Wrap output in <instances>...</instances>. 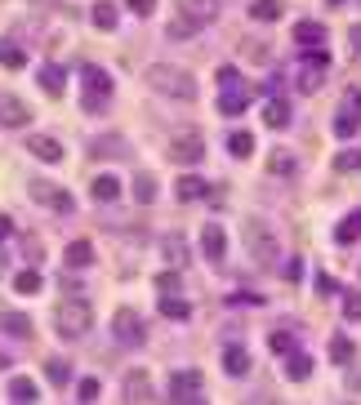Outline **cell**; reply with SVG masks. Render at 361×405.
<instances>
[{
  "label": "cell",
  "instance_id": "28",
  "mask_svg": "<svg viewBox=\"0 0 361 405\" xmlns=\"http://www.w3.org/2000/svg\"><path fill=\"white\" fill-rule=\"evenodd\" d=\"M41 272H36V267H27V272H18V276H14V290H18V294H36L41 290Z\"/></svg>",
  "mask_w": 361,
  "mask_h": 405
},
{
  "label": "cell",
  "instance_id": "49",
  "mask_svg": "<svg viewBox=\"0 0 361 405\" xmlns=\"http://www.w3.org/2000/svg\"><path fill=\"white\" fill-rule=\"evenodd\" d=\"M14 232V223H9V214H0V241H5V236Z\"/></svg>",
  "mask_w": 361,
  "mask_h": 405
},
{
  "label": "cell",
  "instance_id": "20",
  "mask_svg": "<svg viewBox=\"0 0 361 405\" xmlns=\"http://www.w3.org/2000/svg\"><path fill=\"white\" fill-rule=\"evenodd\" d=\"M210 188H205V178H196V174H188V178H178V188H174V196L178 200H201Z\"/></svg>",
  "mask_w": 361,
  "mask_h": 405
},
{
  "label": "cell",
  "instance_id": "10",
  "mask_svg": "<svg viewBox=\"0 0 361 405\" xmlns=\"http://www.w3.org/2000/svg\"><path fill=\"white\" fill-rule=\"evenodd\" d=\"M31 200L45 205V210H54V214H68L72 210V196L63 192V188H54V183H31Z\"/></svg>",
  "mask_w": 361,
  "mask_h": 405
},
{
  "label": "cell",
  "instance_id": "37",
  "mask_svg": "<svg viewBox=\"0 0 361 405\" xmlns=\"http://www.w3.org/2000/svg\"><path fill=\"white\" fill-rule=\"evenodd\" d=\"M330 357H335L339 365H348V361H352V339H335V343H330Z\"/></svg>",
  "mask_w": 361,
  "mask_h": 405
},
{
  "label": "cell",
  "instance_id": "52",
  "mask_svg": "<svg viewBox=\"0 0 361 405\" xmlns=\"http://www.w3.org/2000/svg\"><path fill=\"white\" fill-rule=\"evenodd\" d=\"M5 365H9V361H5V357H0V369H5Z\"/></svg>",
  "mask_w": 361,
  "mask_h": 405
},
{
  "label": "cell",
  "instance_id": "11",
  "mask_svg": "<svg viewBox=\"0 0 361 405\" xmlns=\"http://www.w3.org/2000/svg\"><path fill=\"white\" fill-rule=\"evenodd\" d=\"M31 121V107L23 103L18 94H0V125L5 129H23Z\"/></svg>",
  "mask_w": 361,
  "mask_h": 405
},
{
  "label": "cell",
  "instance_id": "19",
  "mask_svg": "<svg viewBox=\"0 0 361 405\" xmlns=\"http://www.w3.org/2000/svg\"><path fill=\"white\" fill-rule=\"evenodd\" d=\"M223 369H227L232 379L250 374V352H245V347H227V352H223Z\"/></svg>",
  "mask_w": 361,
  "mask_h": 405
},
{
  "label": "cell",
  "instance_id": "47",
  "mask_svg": "<svg viewBox=\"0 0 361 405\" xmlns=\"http://www.w3.org/2000/svg\"><path fill=\"white\" fill-rule=\"evenodd\" d=\"M156 285H161V294H166V298H170V294H174V285H178V276H174V272H166V276H161Z\"/></svg>",
  "mask_w": 361,
  "mask_h": 405
},
{
  "label": "cell",
  "instance_id": "24",
  "mask_svg": "<svg viewBox=\"0 0 361 405\" xmlns=\"http://www.w3.org/2000/svg\"><path fill=\"white\" fill-rule=\"evenodd\" d=\"M227 151H232V156H254V134H245V129H237L232 139H227Z\"/></svg>",
  "mask_w": 361,
  "mask_h": 405
},
{
  "label": "cell",
  "instance_id": "29",
  "mask_svg": "<svg viewBox=\"0 0 361 405\" xmlns=\"http://www.w3.org/2000/svg\"><path fill=\"white\" fill-rule=\"evenodd\" d=\"M94 196L98 200H117L121 196V183L112 178V174H103V178H94Z\"/></svg>",
  "mask_w": 361,
  "mask_h": 405
},
{
  "label": "cell",
  "instance_id": "15",
  "mask_svg": "<svg viewBox=\"0 0 361 405\" xmlns=\"http://www.w3.org/2000/svg\"><path fill=\"white\" fill-rule=\"evenodd\" d=\"M294 45L321 49V45H325V27H321V23H294Z\"/></svg>",
  "mask_w": 361,
  "mask_h": 405
},
{
  "label": "cell",
  "instance_id": "30",
  "mask_svg": "<svg viewBox=\"0 0 361 405\" xmlns=\"http://www.w3.org/2000/svg\"><path fill=\"white\" fill-rule=\"evenodd\" d=\"M0 325L14 330L18 339H27V334H31V320H27V316H18V312H5V316H0Z\"/></svg>",
  "mask_w": 361,
  "mask_h": 405
},
{
  "label": "cell",
  "instance_id": "35",
  "mask_svg": "<svg viewBox=\"0 0 361 405\" xmlns=\"http://www.w3.org/2000/svg\"><path fill=\"white\" fill-rule=\"evenodd\" d=\"M9 396L14 401H36V383H31V379H14L9 383Z\"/></svg>",
  "mask_w": 361,
  "mask_h": 405
},
{
  "label": "cell",
  "instance_id": "51",
  "mask_svg": "<svg viewBox=\"0 0 361 405\" xmlns=\"http://www.w3.org/2000/svg\"><path fill=\"white\" fill-rule=\"evenodd\" d=\"M254 405H276V401H254Z\"/></svg>",
  "mask_w": 361,
  "mask_h": 405
},
{
  "label": "cell",
  "instance_id": "42",
  "mask_svg": "<svg viewBox=\"0 0 361 405\" xmlns=\"http://www.w3.org/2000/svg\"><path fill=\"white\" fill-rule=\"evenodd\" d=\"M343 316H348V320H361V294H343Z\"/></svg>",
  "mask_w": 361,
  "mask_h": 405
},
{
  "label": "cell",
  "instance_id": "38",
  "mask_svg": "<svg viewBox=\"0 0 361 405\" xmlns=\"http://www.w3.org/2000/svg\"><path fill=\"white\" fill-rule=\"evenodd\" d=\"M268 170H272V174H294V161L286 156V151H272V161H268Z\"/></svg>",
  "mask_w": 361,
  "mask_h": 405
},
{
  "label": "cell",
  "instance_id": "46",
  "mask_svg": "<svg viewBox=\"0 0 361 405\" xmlns=\"http://www.w3.org/2000/svg\"><path fill=\"white\" fill-rule=\"evenodd\" d=\"M170 36L178 40V36H196V31H192V27H188L183 18H174V23H170Z\"/></svg>",
  "mask_w": 361,
  "mask_h": 405
},
{
  "label": "cell",
  "instance_id": "43",
  "mask_svg": "<svg viewBox=\"0 0 361 405\" xmlns=\"http://www.w3.org/2000/svg\"><path fill=\"white\" fill-rule=\"evenodd\" d=\"M339 112H348V116H357V121H361V94L348 90V94H343V107H339Z\"/></svg>",
  "mask_w": 361,
  "mask_h": 405
},
{
  "label": "cell",
  "instance_id": "36",
  "mask_svg": "<svg viewBox=\"0 0 361 405\" xmlns=\"http://www.w3.org/2000/svg\"><path fill=\"white\" fill-rule=\"evenodd\" d=\"M357 129H361L357 116H348V112H339V116H335V134H339V139H352Z\"/></svg>",
  "mask_w": 361,
  "mask_h": 405
},
{
  "label": "cell",
  "instance_id": "6",
  "mask_svg": "<svg viewBox=\"0 0 361 405\" xmlns=\"http://www.w3.org/2000/svg\"><path fill=\"white\" fill-rule=\"evenodd\" d=\"M170 401H174V405H205V396H201V374H196V369H174V379H170Z\"/></svg>",
  "mask_w": 361,
  "mask_h": 405
},
{
  "label": "cell",
  "instance_id": "14",
  "mask_svg": "<svg viewBox=\"0 0 361 405\" xmlns=\"http://www.w3.org/2000/svg\"><path fill=\"white\" fill-rule=\"evenodd\" d=\"M27 151L36 161H45V165H54V161H63V143L58 139H49V134H36V139L27 143Z\"/></svg>",
  "mask_w": 361,
  "mask_h": 405
},
{
  "label": "cell",
  "instance_id": "17",
  "mask_svg": "<svg viewBox=\"0 0 361 405\" xmlns=\"http://www.w3.org/2000/svg\"><path fill=\"white\" fill-rule=\"evenodd\" d=\"M201 249H205V259H210V263H219V259L227 254V236H223V227H205Z\"/></svg>",
  "mask_w": 361,
  "mask_h": 405
},
{
  "label": "cell",
  "instance_id": "4",
  "mask_svg": "<svg viewBox=\"0 0 361 405\" xmlns=\"http://www.w3.org/2000/svg\"><path fill=\"white\" fill-rule=\"evenodd\" d=\"M80 80H85V98H80V107L85 112H103L107 107V98H112V76L103 72V67H85V72H80Z\"/></svg>",
  "mask_w": 361,
  "mask_h": 405
},
{
  "label": "cell",
  "instance_id": "34",
  "mask_svg": "<svg viewBox=\"0 0 361 405\" xmlns=\"http://www.w3.org/2000/svg\"><path fill=\"white\" fill-rule=\"evenodd\" d=\"M286 374H290L294 383H303L308 374H313V361H308V357H290V365H286Z\"/></svg>",
  "mask_w": 361,
  "mask_h": 405
},
{
  "label": "cell",
  "instance_id": "22",
  "mask_svg": "<svg viewBox=\"0 0 361 405\" xmlns=\"http://www.w3.org/2000/svg\"><path fill=\"white\" fill-rule=\"evenodd\" d=\"M94 263V245L90 241H72L68 245V267H90Z\"/></svg>",
  "mask_w": 361,
  "mask_h": 405
},
{
  "label": "cell",
  "instance_id": "16",
  "mask_svg": "<svg viewBox=\"0 0 361 405\" xmlns=\"http://www.w3.org/2000/svg\"><path fill=\"white\" fill-rule=\"evenodd\" d=\"M264 121H268V129H286V125H290V103L272 94L268 103H264Z\"/></svg>",
  "mask_w": 361,
  "mask_h": 405
},
{
  "label": "cell",
  "instance_id": "21",
  "mask_svg": "<svg viewBox=\"0 0 361 405\" xmlns=\"http://www.w3.org/2000/svg\"><path fill=\"white\" fill-rule=\"evenodd\" d=\"M161 249H166V263H174V267L188 263V241H183V236H166V241H161Z\"/></svg>",
  "mask_w": 361,
  "mask_h": 405
},
{
  "label": "cell",
  "instance_id": "25",
  "mask_svg": "<svg viewBox=\"0 0 361 405\" xmlns=\"http://www.w3.org/2000/svg\"><path fill=\"white\" fill-rule=\"evenodd\" d=\"M357 236H361V210H357V214H348V218L339 223L335 241H339V245H348V241H357Z\"/></svg>",
  "mask_w": 361,
  "mask_h": 405
},
{
  "label": "cell",
  "instance_id": "3",
  "mask_svg": "<svg viewBox=\"0 0 361 405\" xmlns=\"http://www.w3.org/2000/svg\"><path fill=\"white\" fill-rule=\"evenodd\" d=\"M245 254L259 267H276V259H281V241H276V232L264 218H250V223H245Z\"/></svg>",
  "mask_w": 361,
  "mask_h": 405
},
{
  "label": "cell",
  "instance_id": "50",
  "mask_svg": "<svg viewBox=\"0 0 361 405\" xmlns=\"http://www.w3.org/2000/svg\"><path fill=\"white\" fill-rule=\"evenodd\" d=\"M348 40H352V49L361 54V27H352V31H348Z\"/></svg>",
  "mask_w": 361,
  "mask_h": 405
},
{
  "label": "cell",
  "instance_id": "18",
  "mask_svg": "<svg viewBox=\"0 0 361 405\" xmlns=\"http://www.w3.org/2000/svg\"><path fill=\"white\" fill-rule=\"evenodd\" d=\"M245 103H250V85H237V90H223V98H219V107H223L227 116H241V112H245Z\"/></svg>",
  "mask_w": 361,
  "mask_h": 405
},
{
  "label": "cell",
  "instance_id": "13",
  "mask_svg": "<svg viewBox=\"0 0 361 405\" xmlns=\"http://www.w3.org/2000/svg\"><path fill=\"white\" fill-rule=\"evenodd\" d=\"M125 401H129V405L152 401V379H147L143 369H129V374H125Z\"/></svg>",
  "mask_w": 361,
  "mask_h": 405
},
{
  "label": "cell",
  "instance_id": "27",
  "mask_svg": "<svg viewBox=\"0 0 361 405\" xmlns=\"http://www.w3.org/2000/svg\"><path fill=\"white\" fill-rule=\"evenodd\" d=\"M94 27H103V31L117 27V5H112V0H98L94 5Z\"/></svg>",
  "mask_w": 361,
  "mask_h": 405
},
{
  "label": "cell",
  "instance_id": "5",
  "mask_svg": "<svg viewBox=\"0 0 361 405\" xmlns=\"http://www.w3.org/2000/svg\"><path fill=\"white\" fill-rule=\"evenodd\" d=\"M325 49H308V54L299 58V72H294V80H299V90L303 94H313V90H321V80H325Z\"/></svg>",
  "mask_w": 361,
  "mask_h": 405
},
{
  "label": "cell",
  "instance_id": "45",
  "mask_svg": "<svg viewBox=\"0 0 361 405\" xmlns=\"http://www.w3.org/2000/svg\"><path fill=\"white\" fill-rule=\"evenodd\" d=\"M125 5H129V9H134V14H139V18H147V14H152V9H156V0H125Z\"/></svg>",
  "mask_w": 361,
  "mask_h": 405
},
{
  "label": "cell",
  "instance_id": "26",
  "mask_svg": "<svg viewBox=\"0 0 361 405\" xmlns=\"http://www.w3.org/2000/svg\"><path fill=\"white\" fill-rule=\"evenodd\" d=\"M250 18H254V23H272V18H281V5H276V0H254V5H250Z\"/></svg>",
  "mask_w": 361,
  "mask_h": 405
},
{
  "label": "cell",
  "instance_id": "33",
  "mask_svg": "<svg viewBox=\"0 0 361 405\" xmlns=\"http://www.w3.org/2000/svg\"><path fill=\"white\" fill-rule=\"evenodd\" d=\"M0 63H5V67H9V72H18V67L27 63V54H23V49H18V45H0Z\"/></svg>",
  "mask_w": 361,
  "mask_h": 405
},
{
  "label": "cell",
  "instance_id": "1",
  "mask_svg": "<svg viewBox=\"0 0 361 405\" xmlns=\"http://www.w3.org/2000/svg\"><path fill=\"white\" fill-rule=\"evenodd\" d=\"M143 80L156 94H166V98H183V103H192V98H196V76L183 72V67H174V63H152L143 72Z\"/></svg>",
  "mask_w": 361,
  "mask_h": 405
},
{
  "label": "cell",
  "instance_id": "7",
  "mask_svg": "<svg viewBox=\"0 0 361 405\" xmlns=\"http://www.w3.org/2000/svg\"><path fill=\"white\" fill-rule=\"evenodd\" d=\"M174 9L192 31H201V27H210L219 18V0H174Z\"/></svg>",
  "mask_w": 361,
  "mask_h": 405
},
{
  "label": "cell",
  "instance_id": "44",
  "mask_svg": "<svg viewBox=\"0 0 361 405\" xmlns=\"http://www.w3.org/2000/svg\"><path fill=\"white\" fill-rule=\"evenodd\" d=\"M45 369H49V383H58V387L68 383V365H63V361H49Z\"/></svg>",
  "mask_w": 361,
  "mask_h": 405
},
{
  "label": "cell",
  "instance_id": "31",
  "mask_svg": "<svg viewBox=\"0 0 361 405\" xmlns=\"http://www.w3.org/2000/svg\"><path fill=\"white\" fill-rule=\"evenodd\" d=\"M161 316L166 320H188V303L183 298H161Z\"/></svg>",
  "mask_w": 361,
  "mask_h": 405
},
{
  "label": "cell",
  "instance_id": "39",
  "mask_svg": "<svg viewBox=\"0 0 361 405\" xmlns=\"http://www.w3.org/2000/svg\"><path fill=\"white\" fill-rule=\"evenodd\" d=\"M272 352H294V334H286V330H272Z\"/></svg>",
  "mask_w": 361,
  "mask_h": 405
},
{
  "label": "cell",
  "instance_id": "40",
  "mask_svg": "<svg viewBox=\"0 0 361 405\" xmlns=\"http://www.w3.org/2000/svg\"><path fill=\"white\" fill-rule=\"evenodd\" d=\"M335 165H339V170H343V174H352V170H361V151H339V161H335Z\"/></svg>",
  "mask_w": 361,
  "mask_h": 405
},
{
  "label": "cell",
  "instance_id": "41",
  "mask_svg": "<svg viewBox=\"0 0 361 405\" xmlns=\"http://www.w3.org/2000/svg\"><path fill=\"white\" fill-rule=\"evenodd\" d=\"M241 85V72L237 67H219V90H237Z\"/></svg>",
  "mask_w": 361,
  "mask_h": 405
},
{
  "label": "cell",
  "instance_id": "32",
  "mask_svg": "<svg viewBox=\"0 0 361 405\" xmlns=\"http://www.w3.org/2000/svg\"><path fill=\"white\" fill-rule=\"evenodd\" d=\"M134 196L143 200V205H147V200H156V178L152 174H139L134 178Z\"/></svg>",
  "mask_w": 361,
  "mask_h": 405
},
{
  "label": "cell",
  "instance_id": "8",
  "mask_svg": "<svg viewBox=\"0 0 361 405\" xmlns=\"http://www.w3.org/2000/svg\"><path fill=\"white\" fill-rule=\"evenodd\" d=\"M112 334H117V343L134 347V343H143V339H147V325H143V316H139L134 308H121L117 316H112Z\"/></svg>",
  "mask_w": 361,
  "mask_h": 405
},
{
  "label": "cell",
  "instance_id": "12",
  "mask_svg": "<svg viewBox=\"0 0 361 405\" xmlns=\"http://www.w3.org/2000/svg\"><path fill=\"white\" fill-rule=\"evenodd\" d=\"M90 151H94V156L125 161V156H129V143L121 139V134H98V139H90Z\"/></svg>",
  "mask_w": 361,
  "mask_h": 405
},
{
  "label": "cell",
  "instance_id": "2",
  "mask_svg": "<svg viewBox=\"0 0 361 405\" xmlns=\"http://www.w3.org/2000/svg\"><path fill=\"white\" fill-rule=\"evenodd\" d=\"M54 330L63 334V339H85V334L94 330L90 298H63L58 308H54Z\"/></svg>",
  "mask_w": 361,
  "mask_h": 405
},
{
  "label": "cell",
  "instance_id": "48",
  "mask_svg": "<svg viewBox=\"0 0 361 405\" xmlns=\"http://www.w3.org/2000/svg\"><path fill=\"white\" fill-rule=\"evenodd\" d=\"M94 396H98V383L85 379V383H80V401H94Z\"/></svg>",
  "mask_w": 361,
  "mask_h": 405
},
{
  "label": "cell",
  "instance_id": "23",
  "mask_svg": "<svg viewBox=\"0 0 361 405\" xmlns=\"http://www.w3.org/2000/svg\"><path fill=\"white\" fill-rule=\"evenodd\" d=\"M63 80H68V76H63V67H54V63H49V67H41V85H45V94H63Z\"/></svg>",
  "mask_w": 361,
  "mask_h": 405
},
{
  "label": "cell",
  "instance_id": "9",
  "mask_svg": "<svg viewBox=\"0 0 361 405\" xmlns=\"http://www.w3.org/2000/svg\"><path fill=\"white\" fill-rule=\"evenodd\" d=\"M170 151H174V161H183V165H196V161L205 156V139H201L196 129H183V134H174Z\"/></svg>",
  "mask_w": 361,
  "mask_h": 405
}]
</instances>
